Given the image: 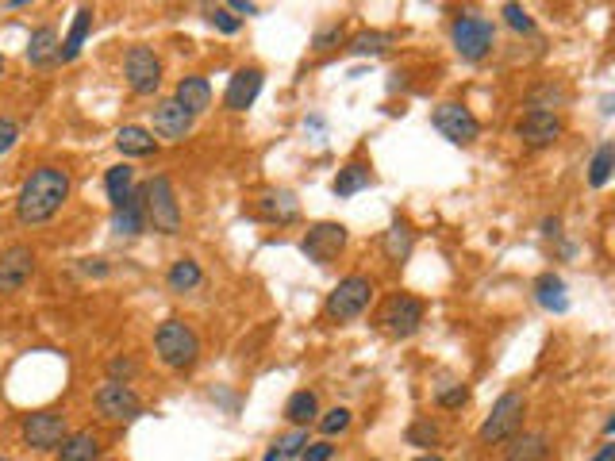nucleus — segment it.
Here are the masks:
<instances>
[{"label":"nucleus","mask_w":615,"mask_h":461,"mask_svg":"<svg viewBox=\"0 0 615 461\" xmlns=\"http://www.w3.org/2000/svg\"><path fill=\"white\" fill-rule=\"evenodd\" d=\"M70 200V173L62 166H39L24 177L20 196H16V219L24 227H39L62 212V204Z\"/></svg>","instance_id":"f257e3e1"},{"label":"nucleus","mask_w":615,"mask_h":461,"mask_svg":"<svg viewBox=\"0 0 615 461\" xmlns=\"http://www.w3.org/2000/svg\"><path fill=\"white\" fill-rule=\"evenodd\" d=\"M154 354L166 369H193L200 362V339L197 331L185 323V319H166L158 331H154Z\"/></svg>","instance_id":"f03ea898"},{"label":"nucleus","mask_w":615,"mask_h":461,"mask_svg":"<svg viewBox=\"0 0 615 461\" xmlns=\"http://www.w3.org/2000/svg\"><path fill=\"white\" fill-rule=\"evenodd\" d=\"M143 212H147V227H154V231H162V235L181 231V204H177L173 181L166 173L150 177L143 185Z\"/></svg>","instance_id":"7ed1b4c3"},{"label":"nucleus","mask_w":615,"mask_h":461,"mask_svg":"<svg viewBox=\"0 0 615 461\" xmlns=\"http://www.w3.org/2000/svg\"><path fill=\"white\" fill-rule=\"evenodd\" d=\"M369 300H373V281H369L366 273H350V277H343L331 289L327 304H323V316L331 319V323H350V319H358L366 312Z\"/></svg>","instance_id":"20e7f679"},{"label":"nucleus","mask_w":615,"mask_h":461,"mask_svg":"<svg viewBox=\"0 0 615 461\" xmlns=\"http://www.w3.org/2000/svg\"><path fill=\"white\" fill-rule=\"evenodd\" d=\"M523 419H527V396L512 389L492 404L489 419L481 423V431H477V435H481L485 446H500V442H508L512 435L523 431Z\"/></svg>","instance_id":"39448f33"},{"label":"nucleus","mask_w":615,"mask_h":461,"mask_svg":"<svg viewBox=\"0 0 615 461\" xmlns=\"http://www.w3.org/2000/svg\"><path fill=\"white\" fill-rule=\"evenodd\" d=\"M423 316H427V308H423L419 296H412V292H393L381 304V312H377V327L385 335H393V339H412L419 327H423Z\"/></svg>","instance_id":"423d86ee"},{"label":"nucleus","mask_w":615,"mask_h":461,"mask_svg":"<svg viewBox=\"0 0 615 461\" xmlns=\"http://www.w3.org/2000/svg\"><path fill=\"white\" fill-rule=\"evenodd\" d=\"M450 43H454V50H458L466 62H481V58L492 50V43H496V27H492V20L477 16V12H462V16L450 24Z\"/></svg>","instance_id":"0eeeda50"},{"label":"nucleus","mask_w":615,"mask_h":461,"mask_svg":"<svg viewBox=\"0 0 615 461\" xmlns=\"http://www.w3.org/2000/svg\"><path fill=\"white\" fill-rule=\"evenodd\" d=\"M431 123H435V131H439L443 139H450L454 146L477 143V135H481V120L469 112L466 104H458V100L439 104V108L431 112Z\"/></svg>","instance_id":"6e6552de"},{"label":"nucleus","mask_w":615,"mask_h":461,"mask_svg":"<svg viewBox=\"0 0 615 461\" xmlns=\"http://www.w3.org/2000/svg\"><path fill=\"white\" fill-rule=\"evenodd\" d=\"M123 77L135 97H154L162 85V62L150 47H131L123 58Z\"/></svg>","instance_id":"1a4fd4ad"},{"label":"nucleus","mask_w":615,"mask_h":461,"mask_svg":"<svg viewBox=\"0 0 615 461\" xmlns=\"http://www.w3.org/2000/svg\"><path fill=\"white\" fill-rule=\"evenodd\" d=\"M346 246V227L343 223H312L308 235L300 239V254L316 266H331Z\"/></svg>","instance_id":"9d476101"},{"label":"nucleus","mask_w":615,"mask_h":461,"mask_svg":"<svg viewBox=\"0 0 615 461\" xmlns=\"http://www.w3.org/2000/svg\"><path fill=\"white\" fill-rule=\"evenodd\" d=\"M66 435H70L66 415L58 412H31L20 423V438H24V446H31V450H58Z\"/></svg>","instance_id":"9b49d317"},{"label":"nucleus","mask_w":615,"mask_h":461,"mask_svg":"<svg viewBox=\"0 0 615 461\" xmlns=\"http://www.w3.org/2000/svg\"><path fill=\"white\" fill-rule=\"evenodd\" d=\"M97 412L112 423H131L143 415V400L131 385H120V381H104L97 389Z\"/></svg>","instance_id":"f8f14e48"},{"label":"nucleus","mask_w":615,"mask_h":461,"mask_svg":"<svg viewBox=\"0 0 615 461\" xmlns=\"http://www.w3.org/2000/svg\"><path fill=\"white\" fill-rule=\"evenodd\" d=\"M35 277V250L24 243H12L0 250V296L20 292Z\"/></svg>","instance_id":"ddd939ff"},{"label":"nucleus","mask_w":615,"mask_h":461,"mask_svg":"<svg viewBox=\"0 0 615 461\" xmlns=\"http://www.w3.org/2000/svg\"><path fill=\"white\" fill-rule=\"evenodd\" d=\"M562 131H566V123L558 120L554 112H546V108H531V112L516 123V135L531 146V150L554 146L558 139H562Z\"/></svg>","instance_id":"4468645a"},{"label":"nucleus","mask_w":615,"mask_h":461,"mask_svg":"<svg viewBox=\"0 0 615 461\" xmlns=\"http://www.w3.org/2000/svg\"><path fill=\"white\" fill-rule=\"evenodd\" d=\"M262 70L258 66H243V70H235V77L227 81V93H223V108L227 112H246L254 100H258V93H262Z\"/></svg>","instance_id":"2eb2a0df"},{"label":"nucleus","mask_w":615,"mask_h":461,"mask_svg":"<svg viewBox=\"0 0 615 461\" xmlns=\"http://www.w3.org/2000/svg\"><path fill=\"white\" fill-rule=\"evenodd\" d=\"M193 116L177 104V100H162L158 108H154V135L158 139H170V143H181V139H189V131H193Z\"/></svg>","instance_id":"dca6fc26"},{"label":"nucleus","mask_w":615,"mask_h":461,"mask_svg":"<svg viewBox=\"0 0 615 461\" xmlns=\"http://www.w3.org/2000/svg\"><path fill=\"white\" fill-rule=\"evenodd\" d=\"M112 231L123 239H135L147 231V212H143V185H135V193L123 200L120 208H112Z\"/></svg>","instance_id":"f3484780"},{"label":"nucleus","mask_w":615,"mask_h":461,"mask_svg":"<svg viewBox=\"0 0 615 461\" xmlns=\"http://www.w3.org/2000/svg\"><path fill=\"white\" fill-rule=\"evenodd\" d=\"M58 47H62V39H58L54 27L50 24L35 27L31 39H27V62L35 70H50V66H58Z\"/></svg>","instance_id":"a211bd4d"},{"label":"nucleus","mask_w":615,"mask_h":461,"mask_svg":"<svg viewBox=\"0 0 615 461\" xmlns=\"http://www.w3.org/2000/svg\"><path fill=\"white\" fill-rule=\"evenodd\" d=\"M173 100L197 120V116H204L208 108H212V85H208V77H181L177 81V93H173Z\"/></svg>","instance_id":"6ab92c4d"},{"label":"nucleus","mask_w":615,"mask_h":461,"mask_svg":"<svg viewBox=\"0 0 615 461\" xmlns=\"http://www.w3.org/2000/svg\"><path fill=\"white\" fill-rule=\"evenodd\" d=\"M258 212L270 223H296L300 219V200L289 189H266L258 200Z\"/></svg>","instance_id":"aec40b11"},{"label":"nucleus","mask_w":615,"mask_h":461,"mask_svg":"<svg viewBox=\"0 0 615 461\" xmlns=\"http://www.w3.org/2000/svg\"><path fill=\"white\" fill-rule=\"evenodd\" d=\"M550 442L539 431H519L504 442V461H546Z\"/></svg>","instance_id":"412c9836"},{"label":"nucleus","mask_w":615,"mask_h":461,"mask_svg":"<svg viewBox=\"0 0 615 461\" xmlns=\"http://www.w3.org/2000/svg\"><path fill=\"white\" fill-rule=\"evenodd\" d=\"M412 246H416V231H412V223H408V219H393V223H389V231H385V239H381L385 258L400 266V262H408V258H412Z\"/></svg>","instance_id":"4be33fe9"},{"label":"nucleus","mask_w":615,"mask_h":461,"mask_svg":"<svg viewBox=\"0 0 615 461\" xmlns=\"http://www.w3.org/2000/svg\"><path fill=\"white\" fill-rule=\"evenodd\" d=\"M116 150H120L123 158H150L158 150V139H154V131H147V127L127 123V127H120V135H116Z\"/></svg>","instance_id":"5701e85b"},{"label":"nucleus","mask_w":615,"mask_h":461,"mask_svg":"<svg viewBox=\"0 0 615 461\" xmlns=\"http://www.w3.org/2000/svg\"><path fill=\"white\" fill-rule=\"evenodd\" d=\"M100 458V438L93 431H74L62 438L58 446V461H97Z\"/></svg>","instance_id":"b1692460"},{"label":"nucleus","mask_w":615,"mask_h":461,"mask_svg":"<svg viewBox=\"0 0 615 461\" xmlns=\"http://www.w3.org/2000/svg\"><path fill=\"white\" fill-rule=\"evenodd\" d=\"M89 31H93V8H77L74 27H70V35L58 47V62H74L81 47H85V39H89Z\"/></svg>","instance_id":"393cba45"},{"label":"nucleus","mask_w":615,"mask_h":461,"mask_svg":"<svg viewBox=\"0 0 615 461\" xmlns=\"http://www.w3.org/2000/svg\"><path fill=\"white\" fill-rule=\"evenodd\" d=\"M535 300H539L546 312H566L569 296H566V281L558 273H542L535 281Z\"/></svg>","instance_id":"a878e982"},{"label":"nucleus","mask_w":615,"mask_h":461,"mask_svg":"<svg viewBox=\"0 0 615 461\" xmlns=\"http://www.w3.org/2000/svg\"><path fill=\"white\" fill-rule=\"evenodd\" d=\"M316 415H320V396L312 389H300L289 396V404H285V419L293 423V427H308V423H316Z\"/></svg>","instance_id":"bb28decb"},{"label":"nucleus","mask_w":615,"mask_h":461,"mask_svg":"<svg viewBox=\"0 0 615 461\" xmlns=\"http://www.w3.org/2000/svg\"><path fill=\"white\" fill-rule=\"evenodd\" d=\"M166 285H170L173 292H193L204 285V269H200V262H193V258H177L170 266V273H166Z\"/></svg>","instance_id":"cd10ccee"},{"label":"nucleus","mask_w":615,"mask_h":461,"mask_svg":"<svg viewBox=\"0 0 615 461\" xmlns=\"http://www.w3.org/2000/svg\"><path fill=\"white\" fill-rule=\"evenodd\" d=\"M104 193H108V200H112V208H120L123 200L135 193V170H131L127 162L112 166V170L104 173Z\"/></svg>","instance_id":"c85d7f7f"},{"label":"nucleus","mask_w":615,"mask_h":461,"mask_svg":"<svg viewBox=\"0 0 615 461\" xmlns=\"http://www.w3.org/2000/svg\"><path fill=\"white\" fill-rule=\"evenodd\" d=\"M369 181H373L369 166H362V162H350V166L339 170L335 185H331V193L335 196H354V193H362V189H369Z\"/></svg>","instance_id":"c756f323"},{"label":"nucleus","mask_w":615,"mask_h":461,"mask_svg":"<svg viewBox=\"0 0 615 461\" xmlns=\"http://www.w3.org/2000/svg\"><path fill=\"white\" fill-rule=\"evenodd\" d=\"M612 170H615V143H600V150L592 154V162H589L592 189H604V185L612 181Z\"/></svg>","instance_id":"7c9ffc66"},{"label":"nucleus","mask_w":615,"mask_h":461,"mask_svg":"<svg viewBox=\"0 0 615 461\" xmlns=\"http://www.w3.org/2000/svg\"><path fill=\"white\" fill-rule=\"evenodd\" d=\"M393 43V35H385V31H362V35H354V43H350V54H385Z\"/></svg>","instance_id":"2f4dec72"},{"label":"nucleus","mask_w":615,"mask_h":461,"mask_svg":"<svg viewBox=\"0 0 615 461\" xmlns=\"http://www.w3.org/2000/svg\"><path fill=\"white\" fill-rule=\"evenodd\" d=\"M404 438H408V446H435V442H439V427H435L431 419H416Z\"/></svg>","instance_id":"473e14b6"},{"label":"nucleus","mask_w":615,"mask_h":461,"mask_svg":"<svg viewBox=\"0 0 615 461\" xmlns=\"http://www.w3.org/2000/svg\"><path fill=\"white\" fill-rule=\"evenodd\" d=\"M304 446H308V431H304V427H296L293 435H285V438H277V442H273V450H277L281 458H300V450H304Z\"/></svg>","instance_id":"72a5a7b5"},{"label":"nucleus","mask_w":615,"mask_h":461,"mask_svg":"<svg viewBox=\"0 0 615 461\" xmlns=\"http://www.w3.org/2000/svg\"><path fill=\"white\" fill-rule=\"evenodd\" d=\"M504 20H508L512 31H523V35L535 31V20H531V12H527L523 4H504Z\"/></svg>","instance_id":"f704fd0d"},{"label":"nucleus","mask_w":615,"mask_h":461,"mask_svg":"<svg viewBox=\"0 0 615 461\" xmlns=\"http://www.w3.org/2000/svg\"><path fill=\"white\" fill-rule=\"evenodd\" d=\"M204 16H208V24L212 27H220L223 35H235V31L243 27V20H235L227 8H216V4H208V8H204Z\"/></svg>","instance_id":"c9c22d12"},{"label":"nucleus","mask_w":615,"mask_h":461,"mask_svg":"<svg viewBox=\"0 0 615 461\" xmlns=\"http://www.w3.org/2000/svg\"><path fill=\"white\" fill-rule=\"evenodd\" d=\"M139 373V365L131 362L127 354H116L112 362H108V381H120V385H131V377Z\"/></svg>","instance_id":"e433bc0d"},{"label":"nucleus","mask_w":615,"mask_h":461,"mask_svg":"<svg viewBox=\"0 0 615 461\" xmlns=\"http://www.w3.org/2000/svg\"><path fill=\"white\" fill-rule=\"evenodd\" d=\"M320 423L323 435H343L346 427H350V412L346 408H331V412L323 415V419H316Z\"/></svg>","instance_id":"4c0bfd02"},{"label":"nucleus","mask_w":615,"mask_h":461,"mask_svg":"<svg viewBox=\"0 0 615 461\" xmlns=\"http://www.w3.org/2000/svg\"><path fill=\"white\" fill-rule=\"evenodd\" d=\"M16 143H20V123L12 116H0V154H8Z\"/></svg>","instance_id":"58836bf2"},{"label":"nucleus","mask_w":615,"mask_h":461,"mask_svg":"<svg viewBox=\"0 0 615 461\" xmlns=\"http://www.w3.org/2000/svg\"><path fill=\"white\" fill-rule=\"evenodd\" d=\"M435 400H439V408H462L469 400V389L466 385H454V389H439L435 392Z\"/></svg>","instance_id":"ea45409f"},{"label":"nucleus","mask_w":615,"mask_h":461,"mask_svg":"<svg viewBox=\"0 0 615 461\" xmlns=\"http://www.w3.org/2000/svg\"><path fill=\"white\" fill-rule=\"evenodd\" d=\"M339 43H343V24L323 27L320 35L312 39V47H316V50H331V47H339Z\"/></svg>","instance_id":"a19ab883"},{"label":"nucleus","mask_w":615,"mask_h":461,"mask_svg":"<svg viewBox=\"0 0 615 461\" xmlns=\"http://www.w3.org/2000/svg\"><path fill=\"white\" fill-rule=\"evenodd\" d=\"M331 458H335V446L331 442H308L300 450V461H331Z\"/></svg>","instance_id":"79ce46f5"},{"label":"nucleus","mask_w":615,"mask_h":461,"mask_svg":"<svg viewBox=\"0 0 615 461\" xmlns=\"http://www.w3.org/2000/svg\"><path fill=\"white\" fill-rule=\"evenodd\" d=\"M227 12H235V20H239V16H258V4H250V0H231Z\"/></svg>","instance_id":"37998d69"},{"label":"nucleus","mask_w":615,"mask_h":461,"mask_svg":"<svg viewBox=\"0 0 615 461\" xmlns=\"http://www.w3.org/2000/svg\"><path fill=\"white\" fill-rule=\"evenodd\" d=\"M85 273H93V277H104V273H108V266H104V262H100V258H85Z\"/></svg>","instance_id":"c03bdc74"},{"label":"nucleus","mask_w":615,"mask_h":461,"mask_svg":"<svg viewBox=\"0 0 615 461\" xmlns=\"http://www.w3.org/2000/svg\"><path fill=\"white\" fill-rule=\"evenodd\" d=\"M562 231V219H542V235H558Z\"/></svg>","instance_id":"a18cd8bd"},{"label":"nucleus","mask_w":615,"mask_h":461,"mask_svg":"<svg viewBox=\"0 0 615 461\" xmlns=\"http://www.w3.org/2000/svg\"><path fill=\"white\" fill-rule=\"evenodd\" d=\"M262 461H281V454H277V450H273V446H270V454H266V458H262Z\"/></svg>","instance_id":"49530a36"},{"label":"nucleus","mask_w":615,"mask_h":461,"mask_svg":"<svg viewBox=\"0 0 615 461\" xmlns=\"http://www.w3.org/2000/svg\"><path fill=\"white\" fill-rule=\"evenodd\" d=\"M416 461H443V458H435V454H423V458H416Z\"/></svg>","instance_id":"de8ad7c7"},{"label":"nucleus","mask_w":615,"mask_h":461,"mask_svg":"<svg viewBox=\"0 0 615 461\" xmlns=\"http://www.w3.org/2000/svg\"><path fill=\"white\" fill-rule=\"evenodd\" d=\"M0 77H4V54H0Z\"/></svg>","instance_id":"09e8293b"},{"label":"nucleus","mask_w":615,"mask_h":461,"mask_svg":"<svg viewBox=\"0 0 615 461\" xmlns=\"http://www.w3.org/2000/svg\"><path fill=\"white\" fill-rule=\"evenodd\" d=\"M0 461H4V458H0Z\"/></svg>","instance_id":"8fccbe9b"}]
</instances>
